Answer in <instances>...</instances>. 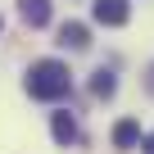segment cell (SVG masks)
<instances>
[{"mask_svg":"<svg viewBox=\"0 0 154 154\" xmlns=\"http://www.w3.org/2000/svg\"><path fill=\"white\" fill-rule=\"evenodd\" d=\"M27 95L32 100H63L68 91H72V72H68V63H59V59H36L32 68H27Z\"/></svg>","mask_w":154,"mask_h":154,"instance_id":"1","label":"cell"},{"mask_svg":"<svg viewBox=\"0 0 154 154\" xmlns=\"http://www.w3.org/2000/svg\"><path fill=\"white\" fill-rule=\"evenodd\" d=\"M131 18V5L127 0H95V23H104V27H122Z\"/></svg>","mask_w":154,"mask_h":154,"instance_id":"2","label":"cell"},{"mask_svg":"<svg viewBox=\"0 0 154 154\" xmlns=\"http://www.w3.org/2000/svg\"><path fill=\"white\" fill-rule=\"evenodd\" d=\"M50 131H54L59 145H72V140H77V118H72L68 109H59V113H50Z\"/></svg>","mask_w":154,"mask_h":154,"instance_id":"3","label":"cell"},{"mask_svg":"<svg viewBox=\"0 0 154 154\" xmlns=\"http://www.w3.org/2000/svg\"><path fill=\"white\" fill-rule=\"evenodd\" d=\"M18 14L27 27H45L50 23V0H18Z\"/></svg>","mask_w":154,"mask_h":154,"instance_id":"4","label":"cell"},{"mask_svg":"<svg viewBox=\"0 0 154 154\" xmlns=\"http://www.w3.org/2000/svg\"><path fill=\"white\" fill-rule=\"evenodd\" d=\"M131 145H140V122L136 118L113 122V149H131Z\"/></svg>","mask_w":154,"mask_h":154,"instance_id":"5","label":"cell"},{"mask_svg":"<svg viewBox=\"0 0 154 154\" xmlns=\"http://www.w3.org/2000/svg\"><path fill=\"white\" fill-rule=\"evenodd\" d=\"M59 45H68V50H86V45H91L86 23H63V27H59Z\"/></svg>","mask_w":154,"mask_h":154,"instance_id":"6","label":"cell"},{"mask_svg":"<svg viewBox=\"0 0 154 154\" xmlns=\"http://www.w3.org/2000/svg\"><path fill=\"white\" fill-rule=\"evenodd\" d=\"M113 91H118V77H113L109 68H100V72L91 77V95H95V100H113Z\"/></svg>","mask_w":154,"mask_h":154,"instance_id":"7","label":"cell"},{"mask_svg":"<svg viewBox=\"0 0 154 154\" xmlns=\"http://www.w3.org/2000/svg\"><path fill=\"white\" fill-rule=\"evenodd\" d=\"M145 91H149V95H154V63H149V68H145Z\"/></svg>","mask_w":154,"mask_h":154,"instance_id":"8","label":"cell"},{"mask_svg":"<svg viewBox=\"0 0 154 154\" xmlns=\"http://www.w3.org/2000/svg\"><path fill=\"white\" fill-rule=\"evenodd\" d=\"M140 149H145V154H154V131H149V136H140Z\"/></svg>","mask_w":154,"mask_h":154,"instance_id":"9","label":"cell"},{"mask_svg":"<svg viewBox=\"0 0 154 154\" xmlns=\"http://www.w3.org/2000/svg\"><path fill=\"white\" fill-rule=\"evenodd\" d=\"M0 27H5V18H0Z\"/></svg>","mask_w":154,"mask_h":154,"instance_id":"10","label":"cell"}]
</instances>
